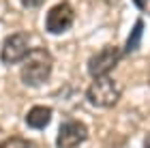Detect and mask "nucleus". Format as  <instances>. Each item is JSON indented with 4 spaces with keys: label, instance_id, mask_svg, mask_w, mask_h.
Listing matches in <instances>:
<instances>
[{
    "label": "nucleus",
    "instance_id": "14",
    "mask_svg": "<svg viewBox=\"0 0 150 148\" xmlns=\"http://www.w3.org/2000/svg\"><path fill=\"white\" fill-rule=\"evenodd\" d=\"M110 2H118V0H110Z\"/></svg>",
    "mask_w": 150,
    "mask_h": 148
},
{
    "label": "nucleus",
    "instance_id": "1",
    "mask_svg": "<svg viewBox=\"0 0 150 148\" xmlns=\"http://www.w3.org/2000/svg\"><path fill=\"white\" fill-rule=\"evenodd\" d=\"M52 69H54V58L52 54L39 47V50H32L26 60L22 62V82L26 86H30V88H39V86H43L47 79L52 75Z\"/></svg>",
    "mask_w": 150,
    "mask_h": 148
},
{
    "label": "nucleus",
    "instance_id": "6",
    "mask_svg": "<svg viewBox=\"0 0 150 148\" xmlns=\"http://www.w3.org/2000/svg\"><path fill=\"white\" fill-rule=\"evenodd\" d=\"M88 137V127L81 120H64L58 129L56 146L58 148H77Z\"/></svg>",
    "mask_w": 150,
    "mask_h": 148
},
{
    "label": "nucleus",
    "instance_id": "7",
    "mask_svg": "<svg viewBox=\"0 0 150 148\" xmlns=\"http://www.w3.org/2000/svg\"><path fill=\"white\" fill-rule=\"evenodd\" d=\"M50 123H52V110L45 105H35L26 114V125L30 129H45Z\"/></svg>",
    "mask_w": 150,
    "mask_h": 148
},
{
    "label": "nucleus",
    "instance_id": "12",
    "mask_svg": "<svg viewBox=\"0 0 150 148\" xmlns=\"http://www.w3.org/2000/svg\"><path fill=\"white\" fill-rule=\"evenodd\" d=\"M144 148H150V133L144 137Z\"/></svg>",
    "mask_w": 150,
    "mask_h": 148
},
{
    "label": "nucleus",
    "instance_id": "4",
    "mask_svg": "<svg viewBox=\"0 0 150 148\" xmlns=\"http://www.w3.org/2000/svg\"><path fill=\"white\" fill-rule=\"evenodd\" d=\"M28 35L26 32H13L4 39L2 43V52H0V60L4 64H17V62H24L26 56L32 52L30 45H28Z\"/></svg>",
    "mask_w": 150,
    "mask_h": 148
},
{
    "label": "nucleus",
    "instance_id": "2",
    "mask_svg": "<svg viewBox=\"0 0 150 148\" xmlns=\"http://www.w3.org/2000/svg\"><path fill=\"white\" fill-rule=\"evenodd\" d=\"M120 86L114 82L110 75L92 79V84L86 90V99L94 107H114L120 99Z\"/></svg>",
    "mask_w": 150,
    "mask_h": 148
},
{
    "label": "nucleus",
    "instance_id": "3",
    "mask_svg": "<svg viewBox=\"0 0 150 148\" xmlns=\"http://www.w3.org/2000/svg\"><path fill=\"white\" fill-rule=\"evenodd\" d=\"M120 58H122V50H120V47H114V45H110V47H103L101 52L94 54V56L88 60L86 69H88V73L92 75V79H97V77H105L110 71H114L116 67H118Z\"/></svg>",
    "mask_w": 150,
    "mask_h": 148
},
{
    "label": "nucleus",
    "instance_id": "10",
    "mask_svg": "<svg viewBox=\"0 0 150 148\" xmlns=\"http://www.w3.org/2000/svg\"><path fill=\"white\" fill-rule=\"evenodd\" d=\"M135 6L142 11V13H146V15H150V0H133Z\"/></svg>",
    "mask_w": 150,
    "mask_h": 148
},
{
    "label": "nucleus",
    "instance_id": "13",
    "mask_svg": "<svg viewBox=\"0 0 150 148\" xmlns=\"http://www.w3.org/2000/svg\"><path fill=\"white\" fill-rule=\"evenodd\" d=\"M148 84H150V73H148Z\"/></svg>",
    "mask_w": 150,
    "mask_h": 148
},
{
    "label": "nucleus",
    "instance_id": "9",
    "mask_svg": "<svg viewBox=\"0 0 150 148\" xmlns=\"http://www.w3.org/2000/svg\"><path fill=\"white\" fill-rule=\"evenodd\" d=\"M0 148H35V144L26 137H19V135H13V137H6Z\"/></svg>",
    "mask_w": 150,
    "mask_h": 148
},
{
    "label": "nucleus",
    "instance_id": "5",
    "mask_svg": "<svg viewBox=\"0 0 150 148\" xmlns=\"http://www.w3.org/2000/svg\"><path fill=\"white\" fill-rule=\"evenodd\" d=\"M73 19H75L73 6L69 2H58L45 15V30L50 35H64L67 30H71Z\"/></svg>",
    "mask_w": 150,
    "mask_h": 148
},
{
    "label": "nucleus",
    "instance_id": "8",
    "mask_svg": "<svg viewBox=\"0 0 150 148\" xmlns=\"http://www.w3.org/2000/svg\"><path fill=\"white\" fill-rule=\"evenodd\" d=\"M142 32H144V22L142 19H137L135 22V26H133V30H131V35H129V39H127V45H125V52L127 54H131V52H135L139 47V39H142Z\"/></svg>",
    "mask_w": 150,
    "mask_h": 148
},
{
    "label": "nucleus",
    "instance_id": "15",
    "mask_svg": "<svg viewBox=\"0 0 150 148\" xmlns=\"http://www.w3.org/2000/svg\"><path fill=\"white\" fill-rule=\"evenodd\" d=\"M2 142H4V140H0V144H2Z\"/></svg>",
    "mask_w": 150,
    "mask_h": 148
},
{
    "label": "nucleus",
    "instance_id": "11",
    "mask_svg": "<svg viewBox=\"0 0 150 148\" xmlns=\"http://www.w3.org/2000/svg\"><path fill=\"white\" fill-rule=\"evenodd\" d=\"M22 4L26 9H39V6L43 4V0H22Z\"/></svg>",
    "mask_w": 150,
    "mask_h": 148
}]
</instances>
